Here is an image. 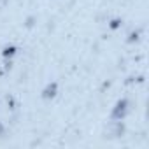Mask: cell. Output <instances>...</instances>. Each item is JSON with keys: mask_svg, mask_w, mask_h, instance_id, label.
<instances>
[{"mask_svg": "<svg viewBox=\"0 0 149 149\" xmlns=\"http://www.w3.org/2000/svg\"><path fill=\"white\" fill-rule=\"evenodd\" d=\"M130 112V100L128 98H121L116 102V105L112 107V112H111V119L114 123H121Z\"/></svg>", "mask_w": 149, "mask_h": 149, "instance_id": "cell-1", "label": "cell"}, {"mask_svg": "<svg viewBox=\"0 0 149 149\" xmlns=\"http://www.w3.org/2000/svg\"><path fill=\"white\" fill-rule=\"evenodd\" d=\"M56 93H58V84H56V83H49V84L44 88V91H42V98H46V100L54 98Z\"/></svg>", "mask_w": 149, "mask_h": 149, "instance_id": "cell-2", "label": "cell"}, {"mask_svg": "<svg viewBox=\"0 0 149 149\" xmlns=\"http://www.w3.org/2000/svg\"><path fill=\"white\" fill-rule=\"evenodd\" d=\"M16 51H18V49H16L14 46H7V47L4 49V58H11V56H14Z\"/></svg>", "mask_w": 149, "mask_h": 149, "instance_id": "cell-3", "label": "cell"}, {"mask_svg": "<svg viewBox=\"0 0 149 149\" xmlns=\"http://www.w3.org/2000/svg\"><path fill=\"white\" fill-rule=\"evenodd\" d=\"M2 133H4V125L0 123V135H2Z\"/></svg>", "mask_w": 149, "mask_h": 149, "instance_id": "cell-4", "label": "cell"}]
</instances>
